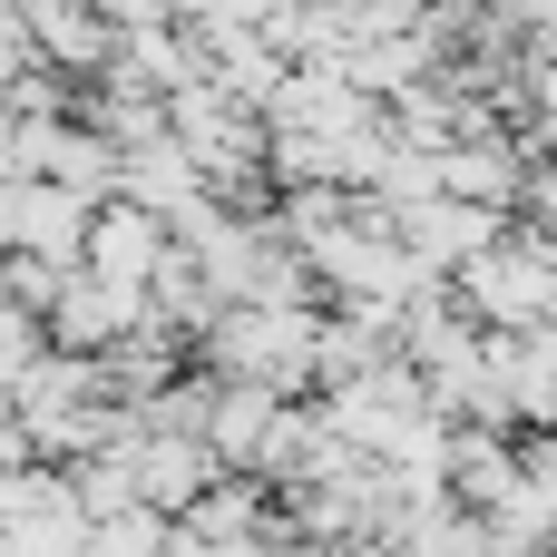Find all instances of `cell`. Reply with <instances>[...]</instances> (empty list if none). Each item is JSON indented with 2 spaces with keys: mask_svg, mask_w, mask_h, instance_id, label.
Listing matches in <instances>:
<instances>
[{
  "mask_svg": "<svg viewBox=\"0 0 557 557\" xmlns=\"http://www.w3.org/2000/svg\"><path fill=\"white\" fill-rule=\"evenodd\" d=\"M206 362L215 382H245V392H313L323 382V313L313 304H235L215 333H206Z\"/></svg>",
  "mask_w": 557,
  "mask_h": 557,
  "instance_id": "obj_1",
  "label": "cell"
},
{
  "mask_svg": "<svg viewBox=\"0 0 557 557\" xmlns=\"http://www.w3.org/2000/svg\"><path fill=\"white\" fill-rule=\"evenodd\" d=\"M10 245H20V186L0 176V255H10Z\"/></svg>",
  "mask_w": 557,
  "mask_h": 557,
  "instance_id": "obj_3",
  "label": "cell"
},
{
  "mask_svg": "<svg viewBox=\"0 0 557 557\" xmlns=\"http://www.w3.org/2000/svg\"><path fill=\"white\" fill-rule=\"evenodd\" d=\"M166 264H176V225H157L147 206H98V235H88V274H98V284L157 294Z\"/></svg>",
  "mask_w": 557,
  "mask_h": 557,
  "instance_id": "obj_2",
  "label": "cell"
}]
</instances>
